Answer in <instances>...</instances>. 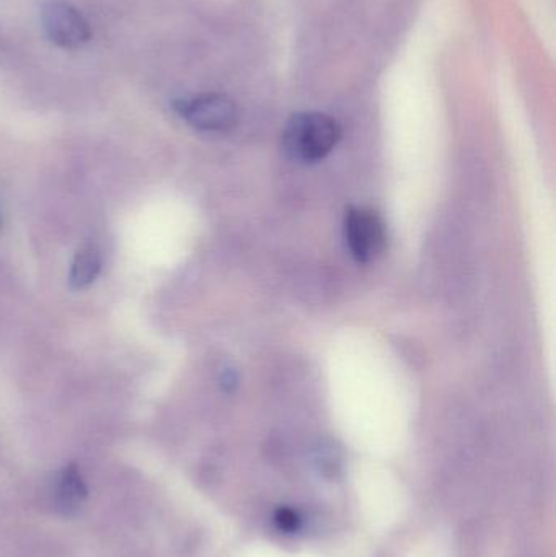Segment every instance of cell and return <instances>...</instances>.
I'll return each instance as SVG.
<instances>
[{
	"label": "cell",
	"instance_id": "obj_1",
	"mask_svg": "<svg viewBox=\"0 0 556 557\" xmlns=\"http://www.w3.org/2000/svg\"><path fill=\"white\" fill-rule=\"evenodd\" d=\"M284 147L304 163H317L325 159L338 146L342 127L329 114H294L284 127Z\"/></svg>",
	"mask_w": 556,
	"mask_h": 557
},
{
	"label": "cell",
	"instance_id": "obj_2",
	"mask_svg": "<svg viewBox=\"0 0 556 557\" xmlns=\"http://www.w3.org/2000/svg\"><path fill=\"white\" fill-rule=\"evenodd\" d=\"M176 111L188 124L205 133H227L238 121L237 104L221 94H205L180 101Z\"/></svg>",
	"mask_w": 556,
	"mask_h": 557
},
{
	"label": "cell",
	"instance_id": "obj_3",
	"mask_svg": "<svg viewBox=\"0 0 556 557\" xmlns=\"http://www.w3.org/2000/svg\"><path fill=\"white\" fill-rule=\"evenodd\" d=\"M345 238L359 263H371L384 251L387 237L382 219L371 209L349 208L345 218Z\"/></svg>",
	"mask_w": 556,
	"mask_h": 557
},
{
	"label": "cell",
	"instance_id": "obj_4",
	"mask_svg": "<svg viewBox=\"0 0 556 557\" xmlns=\"http://www.w3.org/2000/svg\"><path fill=\"white\" fill-rule=\"evenodd\" d=\"M42 29L52 45L74 49L90 39L91 32L87 20L71 3L51 0L41 10Z\"/></svg>",
	"mask_w": 556,
	"mask_h": 557
},
{
	"label": "cell",
	"instance_id": "obj_5",
	"mask_svg": "<svg viewBox=\"0 0 556 557\" xmlns=\"http://www.w3.org/2000/svg\"><path fill=\"white\" fill-rule=\"evenodd\" d=\"M101 270L100 251L97 245L87 244L78 247L71 268V285L74 288H85L94 284Z\"/></svg>",
	"mask_w": 556,
	"mask_h": 557
},
{
	"label": "cell",
	"instance_id": "obj_6",
	"mask_svg": "<svg viewBox=\"0 0 556 557\" xmlns=\"http://www.w3.org/2000/svg\"><path fill=\"white\" fill-rule=\"evenodd\" d=\"M276 523L280 525L281 530L291 533L297 529L299 520H297L296 513H294L293 510L284 509L280 510V513H277Z\"/></svg>",
	"mask_w": 556,
	"mask_h": 557
}]
</instances>
